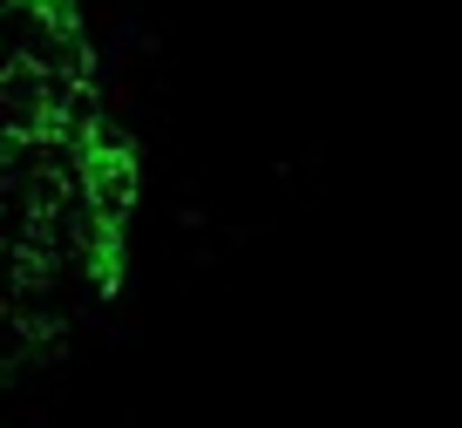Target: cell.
<instances>
[{
  "instance_id": "cell-1",
  "label": "cell",
  "mask_w": 462,
  "mask_h": 428,
  "mask_svg": "<svg viewBox=\"0 0 462 428\" xmlns=\"http://www.w3.org/2000/svg\"><path fill=\"white\" fill-rule=\"evenodd\" d=\"M136 204L143 157L82 0H0V381L123 285Z\"/></svg>"
}]
</instances>
